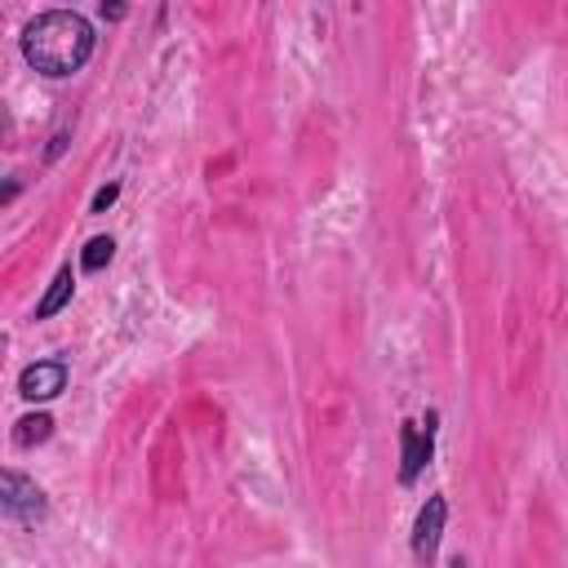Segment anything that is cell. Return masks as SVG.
Masks as SVG:
<instances>
[{
    "instance_id": "6da1fadb",
    "label": "cell",
    "mask_w": 568,
    "mask_h": 568,
    "mask_svg": "<svg viewBox=\"0 0 568 568\" xmlns=\"http://www.w3.org/2000/svg\"><path fill=\"white\" fill-rule=\"evenodd\" d=\"M93 44H98L93 22L75 9H40L18 36V49H22L27 67L49 75V80L75 75L93 58Z\"/></svg>"
},
{
    "instance_id": "7a4b0ae2",
    "label": "cell",
    "mask_w": 568,
    "mask_h": 568,
    "mask_svg": "<svg viewBox=\"0 0 568 568\" xmlns=\"http://www.w3.org/2000/svg\"><path fill=\"white\" fill-rule=\"evenodd\" d=\"M0 510H4L9 524L36 528V524H44V515H49V497H44V488H40L36 479H27L22 470L4 466V470H0Z\"/></svg>"
},
{
    "instance_id": "3957f363",
    "label": "cell",
    "mask_w": 568,
    "mask_h": 568,
    "mask_svg": "<svg viewBox=\"0 0 568 568\" xmlns=\"http://www.w3.org/2000/svg\"><path fill=\"white\" fill-rule=\"evenodd\" d=\"M435 413H426V422H404L399 426V484H413L422 470H426V462H430V453H435Z\"/></svg>"
},
{
    "instance_id": "277c9868",
    "label": "cell",
    "mask_w": 568,
    "mask_h": 568,
    "mask_svg": "<svg viewBox=\"0 0 568 568\" xmlns=\"http://www.w3.org/2000/svg\"><path fill=\"white\" fill-rule=\"evenodd\" d=\"M444 524H448V501H444V493H430L422 501L417 519H413V559H417V568H430L435 564Z\"/></svg>"
},
{
    "instance_id": "5b68a950",
    "label": "cell",
    "mask_w": 568,
    "mask_h": 568,
    "mask_svg": "<svg viewBox=\"0 0 568 568\" xmlns=\"http://www.w3.org/2000/svg\"><path fill=\"white\" fill-rule=\"evenodd\" d=\"M62 390H67V364L62 359H36L18 373V395L31 399V404H44Z\"/></svg>"
},
{
    "instance_id": "8992f818",
    "label": "cell",
    "mask_w": 568,
    "mask_h": 568,
    "mask_svg": "<svg viewBox=\"0 0 568 568\" xmlns=\"http://www.w3.org/2000/svg\"><path fill=\"white\" fill-rule=\"evenodd\" d=\"M71 293H75V275H71V266H58V275H53L49 288H44V297L36 302V320H53V315L71 302Z\"/></svg>"
},
{
    "instance_id": "52a82bcc",
    "label": "cell",
    "mask_w": 568,
    "mask_h": 568,
    "mask_svg": "<svg viewBox=\"0 0 568 568\" xmlns=\"http://www.w3.org/2000/svg\"><path fill=\"white\" fill-rule=\"evenodd\" d=\"M49 435H53V417L49 413H27L18 422V430H13V444L18 448H31V444H44Z\"/></svg>"
},
{
    "instance_id": "ba28073f",
    "label": "cell",
    "mask_w": 568,
    "mask_h": 568,
    "mask_svg": "<svg viewBox=\"0 0 568 568\" xmlns=\"http://www.w3.org/2000/svg\"><path fill=\"white\" fill-rule=\"evenodd\" d=\"M111 257H115V240L111 235H93L84 244V253H80V271H102Z\"/></svg>"
},
{
    "instance_id": "9c48e42d",
    "label": "cell",
    "mask_w": 568,
    "mask_h": 568,
    "mask_svg": "<svg viewBox=\"0 0 568 568\" xmlns=\"http://www.w3.org/2000/svg\"><path fill=\"white\" fill-rule=\"evenodd\" d=\"M115 200H120V182H106V186H98V191H93V204H89V209H93V213H102V209H111Z\"/></svg>"
}]
</instances>
